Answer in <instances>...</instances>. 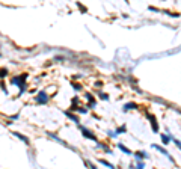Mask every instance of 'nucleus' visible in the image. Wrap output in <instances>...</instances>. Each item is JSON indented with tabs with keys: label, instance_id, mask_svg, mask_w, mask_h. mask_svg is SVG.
<instances>
[{
	"label": "nucleus",
	"instance_id": "nucleus-5",
	"mask_svg": "<svg viewBox=\"0 0 181 169\" xmlns=\"http://www.w3.org/2000/svg\"><path fill=\"white\" fill-rule=\"evenodd\" d=\"M85 97H86V100L89 101V106H88V107H95V98H94V95L85 94Z\"/></svg>",
	"mask_w": 181,
	"mask_h": 169
},
{
	"label": "nucleus",
	"instance_id": "nucleus-17",
	"mask_svg": "<svg viewBox=\"0 0 181 169\" xmlns=\"http://www.w3.org/2000/svg\"><path fill=\"white\" fill-rule=\"evenodd\" d=\"M73 88L76 89V91H80L82 89V84H77V83H73Z\"/></svg>",
	"mask_w": 181,
	"mask_h": 169
},
{
	"label": "nucleus",
	"instance_id": "nucleus-18",
	"mask_svg": "<svg viewBox=\"0 0 181 169\" xmlns=\"http://www.w3.org/2000/svg\"><path fill=\"white\" fill-rule=\"evenodd\" d=\"M0 86H2L3 92H6V94H8V89H6V86H5V82H3V80H2V83H0Z\"/></svg>",
	"mask_w": 181,
	"mask_h": 169
},
{
	"label": "nucleus",
	"instance_id": "nucleus-14",
	"mask_svg": "<svg viewBox=\"0 0 181 169\" xmlns=\"http://www.w3.org/2000/svg\"><path fill=\"white\" fill-rule=\"evenodd\" d=\"M100 163H101V165H104V166H107V168H113V165H112V163H109V162L103 160V158H101V160H100Z\"/></svg>",
	"mask_w": 181,
	"mask_h": 169
},
{
	"label": "nucleus",
	"instance_id": "nucleus-9",
	"mask_svg": "<svg viewBox=\"0 0 181 169\" xmlns=\"http://www.w3.org/2000/svg\"><path fill=\"white\" fill-rule=\"evenodd\" d=\"M130 109H137V104L136 103H127L124 106V110H130Z\"/></svg>",
	"mask_w": 181,
	"mask_h": 169
},
{
	"label": "nucleus",
	"instance_id": "nucleus-6",
	"mask_svg": "<svg viewBox=\"0 0 181 169\" xmlns=\"http://www.w3.org/2000/svg\"><path fill=\"white\" fill-rule=\"evenodd\" d=\"M152 148H156V150H157V151H160V152H162V154H163V156H168V157H169V158H171V160L174 162V158H172L171 156H169V152H168L166 150H164V148H162V146H157V145H152Z\"/></svg>",
	"mask_w": 181,
	"mask_h": 169
},
{
	"label": "nucleus",
	"instance_id": "nucleus-12",
	"mask_svg": "<svg viewBox=\"0 0 181 169\" xmlns=\"http://www.w3.org/2000/svg\"><path fill=\"white\" fill-rule=\"evenodd\" d=\"M169 140H171V137H169V136H166V134H162V142H163L164 145H168V144H169Z\"/></svg>",
	"mask_w": 181,
	"mask_h": 169
},
{
	"label": "nucleus",
	"instance_id": "nucleus-2",
	"mask_svg": "<svg viewBox=\"0 0 181 169\" xmlns=\"http://www.w3.org/2000/svg\"><path fill=\"white\" fill-rule=\"evenodd\" d=\"M36 103H38V104H47V103H49V95L41 91L38 95H36Z\"/></svg>",
	"mask_w": 181,
	"mask_h": 169
},
{
	"label": "nucleus",
	"instance_id": "nucleus-16",
	"mask_svg": "<svg viewBox=\"0 0 181 169\" xmlns=\"http://www.w3.org/2000/svg\"><path fill=\"white\" fill-rule=\"evenodd\" d=\"M125 130H127V127H125V125H121L116 131H118V133H125Z\"/></svg>",
	"mask_w": 181,
	"mask_h": 169
},
{
	"label": "nucleus",
	"instance_id": "nucleus-23",
	"mask_svg": "<svg viewBox=\"0 0 181 169\" xmlns=\"http://www.w3.org/2000/svg\"><path fill=\"white\" fill-rule=\"evenodd\" d=\"M0 56H2V55H0Z\"/></svg>",
	"mask_w": 181,
	"mask_h": 169
},
{
	"label": "nucleus",
	"instance_id": "nucleus-11",
	"mask_svg": "<svg viewBox=\"0 0 181 169\" xmlns=\"http://www.w3.org/2000/svg\"><path fill=\"white\" fill-rule=\"evenodd\" d=\"M134 156H136V158H137V160H142V158H146V154H145V152H139V151H137Z\"/></svg>",
	"mask_w": 181,
	"mask_h": 169
},
{
	"label": "nucleus",
	"instance_id": "nucleus-20",
	"mask_svg": "<svg viewBox=\"0 0 181 169\" xmlns=\"http://www.w3.org/2000/svg\"><path fill=\"white\" fill-rule=\"evenodd\" d=\"M175 145H177L180 150H181V142H180V140H175Z\"/></svg>",
	"mask_w": 181,
	"mask_h": 169
},
{
	"label": "nucleus",
	"instance_id": "nucleus-10",
	"mask_svg": "<svg viewBox=\"0 0 181 169\" xmlns=\"http://www.w3.org/2000/svg\"><path fill=\"white\" fill-rule=\"evenodd\" d=\"M65 115L68 116V118H71V119L74 121V122H79V118H77V116H76V115H73V113L70 112V110H68V112H67V110H65Z\"/></svg>",
	"mask_w": 181,
	"mask_h": 169
},
{
	"label": "nucleus",
	"instance_id": "nucleus-1",
	"mask_svg": "<svg viewBox=\"0 0 181 169\" xmlns=\"http://www.w3.org/2000/svg\"><path fill=\"white\" fill-rule=\"evenodd\" d=\"M26 79H27V74H21V76L12 79V84L20 86V95L26 91V88H27V84H26Z\"/></svg>",
	"mask_w": 181,
	"mask_h": 169
},
{
	"label": "nucleus",
	"instance_id": "nucleus-3",
	"mask_svg": "<svg viewBox=\"0 0 181 169\" xmlns=\"http://www.w3.org/2000/svg\"><path fill=\"white\" fill-rule=\"evenodd\" d=\"M79 128L82 130V134H83L85 137H88V139H92V140H97V137H95V134L92 133V131H89L88 128H83L82 125H79Z\"/></svg>",
	"mask_w": 181,
	"mask_h": 169
},
{
	"label": "nucleus",
	"instance_id": "nucleus-4",
	"mask_svg": "<svg viewBox=\"0 0 181 169\" xmlns=\"http://www.w3.org/2000/svg\"><path fill=\"white\" fill-rule=\"evenodd\" d=\"M146 116H148V119H150V122H151V125H152V130H154V133H157V131H158V124H157L156 118H154V115H150V113H148Z\"/></svg>",
	"mask_w": 181,
	"mask_h": 169
},
{
	"label": "nucleus",
	"instance_id": "nucleus-21",
	"mask_svg": "<svg viewBox=\"0 0 181 169\" xmlns=\"http://www.w3.org/2000/svg\"><path fill=\"white\" fill-rule=\"evenodd\" d=\"M11 119H12V121H15V119H18V115H12V116H11Z\"/></svg>",
	"mask_w": 181,
	"mask_h": 169
},
{
	"label": "nucleus",
	"instance_id": "nucleus-19",
	"mask_svg": "<svg viewBox=\"0 0 181 169\" xmlns=\"http://www.w3.org/2000/svg\"><path fill=\"white\" fill-rule=\"evenodd\" d=\"M150 11H152V12H158V9L154 8V6H150Z\"/></svg>",
	"mask_w": 181,
	"mask_h": 169
},
{
	"label": "nucleus",
	"instance_id": "nucleus-13",
	"mask_svg": "<svg viewBox=\"0 0 181 169\" xmlns=\"http://www.w3.org/2000/svg\"><path fill=\"white\" fill-rule=\"evenodd\" d=\"M8 76V70L6 68H2V70H0V79H5Z\"/></svg>",
	"mask_w": 181,
	"mask_h": 169
},
{
	"label": "nucleus",
	"instance_id": "nucleus-22",
	"mask_svg": "<svg viewBox=\"0 0 181 169\" xmlns=\"http://www.w3.org/2000/svg\"><path fill=\"white\" fill-rule=\"evenodd\" d=\"M95 86H98V88L103 86V82H97V83H95Z\"/></svg>",
	"mask_w": 181,
	"mask_h": 169
},
{
	"label": "nucleus",
	"instance_id": "nucleus-7",
	"mask_svg": "<svg viewBox=\"0 0 181 169\" xmlns=\"http://www.w3.org/2000/svg\"><path fill=\"white\" fill-rule=\"evenodd\" d=\"M14 136H17V137H18V139H21V140H23V142H24V144H26V145H29V139H27V137H26V136H23V134H20V133H17V131H14Z\"/></svg>",
	"mask_w": 181,
	"mask_h": 169
},
{
	"label": "nucleus",
	"instance_id": "nucleus-8",
	"mask_svg": "<svg viewBox=\"0 0 181 169\" xmlns=\"http://www.w3.org/2000/svg\"><path fill=\"white\" fill-rule=\"evenodd\" d=\"M118 148H119V150H121L122 152H125V154H133V152L128 150V148H127V146H124L122 144H118Z\"/></svg>",
	"mask_w": 181,
	"mask_h": 169
},
{
	"label": "nucleus",
	"instance_id": "nucleus-15",
	"mask_svg": "<svg viewBox=\"0 0 181 169\" xmlns=\"http://www.w3.org/2000/svg\"><path fill=\"white\" fill-rule=\"evenodd\" d=\"M98 97H100L101 100H109V95H107V94H104V92H100V94H98Z\"/></svg>",
	"mask_w": 181,
	"mask_h": 169
}]
</instances>
